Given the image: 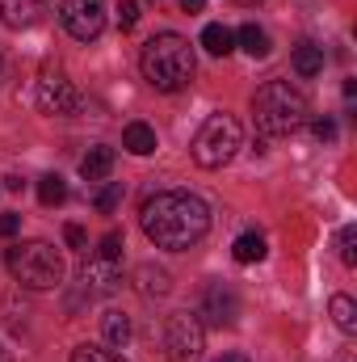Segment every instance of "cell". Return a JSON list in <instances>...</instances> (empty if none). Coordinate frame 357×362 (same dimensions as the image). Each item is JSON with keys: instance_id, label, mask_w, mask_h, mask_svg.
<instances>
[{"instance_id": "cell-1", "label": "cell", "mask_w": 357, "mask_h": 362, "mask_svg": "<svg viewBox=\"0 0 357 362\" xmlns=\"http://www.w3.org/2000/svg\"><path fill=\"white\" fill-rule=\"evenodd\" d=\"M139 228H143V236L156 249L185 253L210 232V206L198 194H189V189H164V194L143 202Z\"/></svg>"}, {"instance_id": "cell-2", "label": "cell", "mask_w": 357, "mask_h": 362, "mask_svg": "<svg viewBox=\"0 0 357 362\" xmlns=\"http://www.w3.org/2000/svg\"><path fill=\"white\" fill-rule=\"evenodd\" d=\"M139 68H143V81L160 93H181L193 85V72H198V59H193V47L189 38L181 34H156L152 42H143V55H139Z\"/></svg>"}, {"instance_id": "cell-3", "label": "cell", "mask_w": 357, "mask_h": 362, "mask_svg": "<svg viewBox=\"0 0 357 362\" xmlns=\"http://www.w3.org/2000/svg\"><path fill=\"white\" fill-rule=\"evenodd\" d=\"M307 122V97L290 81H269L253 97V127L265 139H286Z\"/></svg>"}, {"instance_id": "cell-4", "label": "cell", "mask_w": 357, "mask_h": 362, "mask_svg": "<svg viewBox=\"0 0 357 362\" xmlns=\"http://www.w3.org/2000/svg\"><path fill=\"white\" fill-rule=\"evenodd\" d=\"M8 274L30 286V291H51L63 282V257L55 245L47 240H30V245H13L8 249Z\"/></svg>"}, {"instance_id": "cell-5", "label": "cell", "mask_w": 357, "mask_h": 362, "mask_svg": "<svg viewBox=\"0 0 357 362\" xmlns=\"http://www.w3.org/2000/svg\"><path fill=\"white\" fill-rule=\"evenodd\" d=\"M240 144H244L240 122L231 114H210L202 122V131L193 135V165L198 169H223V165L236 160Z\"/></svg>"}, {"instance_id": "cell-6", "label": "cell", "mask_w": 357, "mask_h": 362, "mask_svg": "<svg viewBox=\"0 0 357 362\" xmlns=\"http://www.w3.org/2000/svg\"><path fill=\"white\" fill-rule=\"evenodd\" d=\"M202 341H206V329H202V316L198 312H173L169 316V325H164L169 362H198Z\"/></svg>"}, {"instance_id": "cell-7", "label": "cell", "mask_w": 357, "mask_h": 362, "mask_svg": "<svg viewBox=\"0 0 357 362\" xmlns=\"http://www.w3.org/2000/svg\"><path fill=\"white\" fill-rule=\"evenodd\" d=\"M38 110L51 114V118H72V114L85 110V93L68 76H42L38 81Z\"/></svg>"}, {"instance_id": "cell-8", "label": "cell", "mask_w": 357, "mask_h": 362, "mask_svg": "<svg viewBox=\"0 0 357 362\" xmlns=\"http://www.w3.org/2000/svg\"><path fill=\"white\" fill-rule=\"evenodd\" d=\"M59 21L76 42H92L105 30V4L101 0H63L59 4Z\"/></svg>"}, {"instance_id": "cell-9", "label": "cell", "mask_w": 357, "mask_h": 362, "mask_svg": "<svg viewBox=\"0 0 357 362\" xmlns=\"http://www.w3.org/2000/svg\"><path fill=\"white\" fill-rule=\"evenodd\" d=\"M198 316H206V325H236V316H240V295H236V286H227V282H210L206 291H202V308H198Z\"/></svg>"}, {"instance_id": "cell-10", "label": "cell", "mask_w": 357, "mask_h": 362, "mask_svg": "<svg viewBox=\"0 0 357 362\" xmlns=\"http://www.w3.org/2000/svg\"><path fill=\"white\" fill-rule=\"evenodd\" d=\"M80 282H85L89 295H114L122 286V262H109V257L92 253L89 262H85V270H80Z\"/></svg>"}, {"instance_id": "cell-11", "label": "cell", "mask_w": 357, "mask_h": 362, "mask_svg": "<svg viewBox=\"0 0 357 362\" xmlns=\"http://www.w3.org/2000/svg\"><path fill=\"white\" fill-rule=\"evenodd\" d=\"M42 13H47L42 0H0V25L8 30H30L42 21Z\"/></svg>"}, {"instance_id": "cell-12", "label": "cell", "mask_w": 357, "mask_h": 362, "mask_svg": "<svg viewBox=\"0 0 357 362\" xmlns=\"http://www.w3.org/2000/svg\"><path fill=\"white\" fill-rule=\"evenodd\" d=\"M114 148H105V144H97V148H89V156L80 160V177L85 181H105L109 173H114Z\"/></svg>"}, {"instance_id": "cell-13", "label": "cell", "mask_w": 357, "mask_h": 362, "mask_svg": "<svg viewBox=\"0 0 357 362\" xmlns=\"http://www.w3.org/2000/svg\"><path fill=\"white\" fill-rule=\"evenodd\" d=\"M122 148H126L131 156H152V152H156V131H152L147 122H126Z\"/></svg>"}, {"instance_id": "cell-14", "label": "cell", "mask_w": 357, "mask_h": 362, "mask_svg": "<svg viewBox=\"0 0 357 362\" xmlns=\"http://www.w3.org/2000/svg\"><path fill=\"white\" fill-rule=\"evenodd\" d=\"M290 64H294L298 76H320V72H324V47H315V42H298L294 55H290Z\"/></svg>"}, {"instance_id": "cell-15", "label": "cell", "mask_w": 357, "mask_h": 362, "mask_svg": "<svg viewBox=\"0 0 357 362\" xmlns=\"http://www.w3.org/2000/svg\"><path fill=\"white\" fill-rule=\"evenodd\" d=\"M236 42H240V47H244L253 59H265L269 51H273V47H269V34L257 25V21H244V25L236 30Z\"/></svg>"}, {"instance_id": "cell-16", "label": "cell", "mask_w": 357, "mask_h": 362, "mask_svg": "<svg viewBox=\"0 0 357 362\" xmlns=\"http://www.w3.org/2000/svg\"><path fill=\"white\" fill-rule=\"evenodd\" d=\"M202 47L214 55V59H223V55H231L236 51V34L227 30V25H219V21H210L206 30H202Z\"/></svg>"}, {"instance_id": "cell-17", "label": "cell", "mask_w": 357, "mask_h": 362, "mask_svg": "<svg viewBox=\"0 0 357 362\" xmlns=\"http://www.w3.org/2000/svg\"><path fill=\"white\" fill-rule=\"evenodd\" d=\"M231 257H236L240 266H257V262L265 257V236H261V232H244V236H236Z\"/></svg>"}, {"instance_id": "cell-18", "label": "cell", "mask_w": 357, "mask_h": 362, "mask_svg": "<svg viewBox=\"0 0 357 362\" xmlns=\"http://www.w3.org/2000/svg\"><path fill=\"white\" fill-rule=\"evenodd\" d=\"M101 333H105V341H109L114 350H122V346L131 341V320H126L122 312H105V316H101Z\"/></svg>"}, {"instance_id": "cell-19", "label": "cell", "mask_w": 357, "mask_h": 362, "mask_svg": "<svg viewBox=\"0 0 357 362\" xmlns=\"http://www.w3.org/2000/svg\"><path fill=\"white\" fill-rule=\"evenodd\" d=\"M332 320L341 333H357V303L349 295H332Z\"/></svg>"}, {"instance_id": "cell-20", "label": "cell", "mask_w": 357, "mask_h": 362, "mask_svg": "<svg viewBox=\"0 0 357 362\" xmlns=\"http://www.w3.org/2000/svg\"><path fill=\"white\" fill-rule=\"evenodd\" d=\"M68 198V181L59 177V173H47V177L38 181V202L42 206H59Z\"/></svg>"}, {"instance_id": "cell-21", "label": "cell", "mask_w": 357, "mask_h": 362, "mask_svg": "<svg viewBox=\"0 0 357 362\" xmlns=\"http://www.w3.org/2000/svg\"><path fill=\"white\" fill-rule=\"evenodd\" d=\"M139 278H143V282H139V291H143V295H169V274H164V270L143 266V270H139Z\"/></svg>"}, {"instance_id": "cell-22", "label": "cell", "mask_w": 357, "mask_h": 362, "mask_svg": "<svg viewBox=\"0 0 357 362\" xmlns=\"http://www.w3.org/2000/svg\"><path fill=\"white\" fill-rule=\"evenodd\" d=\"M68 362H126V358L114 354V350H105V346H76Z\"/></svg>"}, {"instance_id": "cell-23", "label": "cell", "mask_w": 357, "mask_h": 362, "mask_svg": "<svg viewBox=\"0 0 357 362\" xmlns=\"http://www.w3.org/2000/svg\"><path fill=\"white\" fill-rule=\"evenodd\" d=\"M122 194H126V189H122V181H109V185L92 198V206H97L101 215H114V211H118V202H122Z\"/></svg>"}, {"instance_id": "cell-24", "label": "cell", "mask_w": 357, "mask_h": 362, "mask_svg": "<svg viewBox=\"0 0 357 362\" xmlns=\"http://www.w3.org/2000/svg\"><path fill=\"white\" fill-rule=\"evenodd\" d=\"M337 249H341V262H345V266H357V228H353V223H345V228H341Z\"/></svg>"}, {"instance_id": "cell-25", "label": "cell", "mask_w": 357, "mask_h": 362, "mask_svg": "<svg viewBox=\"0 0 357 362\" xmlns=\"http://www.w3.org/2000/svg\"><path fill=\"white\" fill-rule=\"evenodd\" d=\"M97 257H109V262H122V232H109L101 245H97Z\"/></svg>"}, {"instance_id": "cell-26", "label": "cell", "mask_w": 357, "mask_h": 362, "mask_svg": "<svg viewBox=\"0 0 357 362\" xmlns=\"http://www.w3.org/2000/svg\"><path fill=\"white\" fill-rule=\"evenodd\" d=\"M118 25H122V30H135V25H139V4H135V0H122V4H118Z\"/></svg>"}, {"instance_id": "cell-27", "label": "cell", "mask_w": 357, "mask_h": 362, "mask_svg": "<svg viewBox=\"0 0 357 362\" xmlns=\"http://www.w3.org/2000/svg\"><path fill=\"white\" fill-rule=\"evenodd\" d=\"M311 135L324 139V144H332V139H337V122H332V118H315V122H311Z\"/></svg>"}, {"instance_id": "cell-28", "label": "cell", "mask_w": 357, "mask_h": 362, "mask_svg": "<svg viewBox=\"0 0 357 362\" xmlns=\"http://www.w3.org/2000/svg\"><path fill=\"white\" fill-rule=\"evenodd\" d=\"M63 240H68V249H85V245H89V236H85L80 223H68V228H63Z\"/></svg>"}, {"instance_id": "cell-29", "label": "cell", "mask_w": 357, "mask_h": 362, "mask_svg": "<svg viewBox=\"0 0 357 362\" xmlns=\"http://www.w3.org/2000/svg\"><path fill=\"white\" fill-rule=\"evenodd\" d=\"M21 228V215H0V236H13Z\"/></svg>"}, {"instance_id": "cell-30", "label": "cell", "mask_w": 357, "mask_h": 362, "mask_svg": "<svg viewBox=\"0 0 357 362\" xmlns=\"http://www.w3.org/2000/svg\"><path fill=\"white\" fill-rule=\"evenodd\" d=\"M181 8H185V13H202V8H206V0H181Z\"/></svg>"}, {"instance_id": "cell-31", "label": "cell", "mask_w": 357, "mask_h": 362, "mask_svg": "<svg viewBox=\"0 0 357 362\" xmlns=\"http://www.w3.org/2000/svg\"><path fill=\"white\" fill-rule=\"evenodd\" d=\"M214 362H253V358H248V354H236V350H231V354H219Z\"/></svg>"}, {"instance_id": "cell-32", "label": "cell", "mask_w": 357, "mask_h": 362, "mask_svg": "<svg viewBox=\"0 0 357 362\" xmlns=\"http://www.w3.org/2000/svg\"><path fill=\"white\" fill-rule=\"evenodd\" d=\"M231 4H261V0H231Z\"/></svg>"}, {"instance_id": "cell-33", "label": "cell", "mask_w": 357, "mask_h": 362, "mask_svg": "<svg viewBox=\"0 0 357 362\" xmlns=\"http://www.w3.org/2000/svg\"><path fill=\"white\" fill-rule=\"evenodd\" d=\"M0 76H4V59H0Z\"/></svg>"}]
</instances>
